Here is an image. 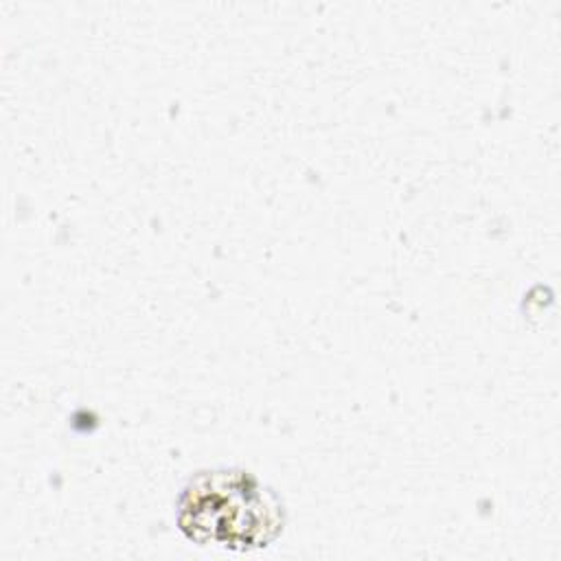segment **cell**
<instances>
[{
	"label": "cell",
	"instance_id": "cell-1",
	"mask_svg": "<svg viewBox=\"0 0 561 561\" xmlns=\"http://www.w3.org/2000/svg\"><path fill=\"white\" fill-rule=\"evenodd\" d=\"M285 519L278 493L241 467L195 471L175 500V524L188 541L230 552L270 548Z\"/></svg>",
	"mask_w": 561,
	"mask_h": 561
}]
</instances>
